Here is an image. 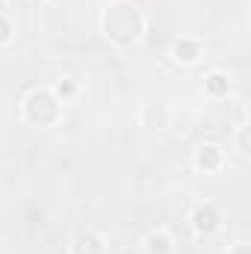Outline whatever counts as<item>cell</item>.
<instances>
[{"instance_id":"1","label":"cell","mask_w":251,"mask_h":254,"mask_svg":"<svg viewBox=\"0 0 251 254\" xmlns=\"http://www.w3.org/2000/svg\"><path fill=\"white\" fill-rule=\"evenodd\" d=\"M104 30H107L110 39H116V42H122V45L136 42L139 33H142V15H139V9L130 6V3H116V6L107 12V18H104Z\"/></svg>"},{"instance_id":"2","label":"cell","mask_w":251,"mask_h":254,"mask_svg":"<svg viewBox=\"0 0 251 254\" xmlns=\"http://www.w3.org/2000/svg\"><path fill=\"white\" fill-rule=\"evenodd\" d=\"M57 116H60V104L54 101L51 92L39 89V92H33V95L27 98V119H30V122H36V125H51V122H57Z\"/></svg>"},{"instance_id":"3","label":"cell","mask_w":251,"mask_h":254,"mask_svg":"<svg viewBox=\"0 0 251 254\" xmlns=\"http://www.w3.org/2000/svg\"><path fill=\"white\" fill-rule=\"evenodd\" d=\"M216 225H219V213H216V207H201L198 213H195V228L198 231H216Z\"/></svg>"},{"instance_id":"4","label":"cell","mask_w":251,"mask_h":254,"mask_svg":"<svg viewBox=\"0 0 251 254\" xmlns=\"http://www.w3.org/2000/svg\"><path fill=\"white\" fill-rule=\"evenodd\" d=\"M74 252L77 254H101L104 252V246H101V240H98L95 234H83V237H77Z\"/></svg>"},{"instance_id":"5","label":"cell","mask_w":251,"mask_h":254,"mask_svg":"<svg viewBox=\"0 0 251 254\" xmlns=\"http://www.w3.org/2000/svg\"><path fill=\"white\" fill-rule=\"evenodd\" d=\"M219 160H222V154H219L216 145H204V148L198 151V166H201V169H216Z\"/></svg>"},{"instance_id":"6","label":"cell","mask_w":251,"mask_h":254,"mask_svg":"<svg viewBox=\"0 0 251 254\" xmlns=\"http://www.w3.org/2000/svg\"><path fill=\"white\" fill-rule=\"evenodd\" d=\"M175 54H178V60H184V63H192V60L198 57V45H192V42H178Z\"/></svg>"},{"instance_id":"7","label":"cell","mask_w":251,"mask_h":254,"mask_svg":"<svg viewBox=\"0 0 251 254\" xmlns=\"http://www.w3.org/2000/svg\"><path fill=\"white\" fill-rule=\"evenodd\" d=\"M207 89H210L213 95L228 92V77H222V74H210V77H207Z\"/></svg>"},{"instance_id":"8","label":"cell","mask_w":251,"mask_h":254,"mask_svg":"<svg viewBox=\"0 0 251 254\" xmlns=\"http://www.w3.org/2000/svg\"><path fill=\"white\" fill-rule=\"evenodd\" d=\"M151 252L157 254H166L169 252V240H166V237H163V234H160V237H157V234H154V237H151Z\"/></svg>"},{"instance_id":"9","label":"cell","mask_w":251,"mask_h":254,"mask_svg":"<svg viewBox=\"0 0 251 254\" xmlns=\"http://www.w3.org/2000/svg\"><path fill=\"white\" fill-rule=\"evenodd\" d=\"M9 33H12L9 21H3V18H0V42H9Z\"/></svg>"},{"instance_id":"10","label":"cell","mask_w":251,"mask_h":254,"mask_svg":"<svg viewBox=\"0 0 251 254\" xmlns=\"http://www.w3.org/2000/svg\"><path fill=\"white\" fill-rule=\"evenodd\" d=\"M234 254H251V252H249V249H246V246H240V249H237V252H234Z\"/></svg>"}]
</instances>
